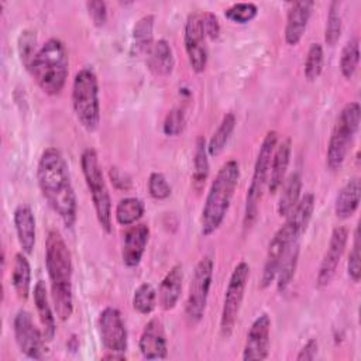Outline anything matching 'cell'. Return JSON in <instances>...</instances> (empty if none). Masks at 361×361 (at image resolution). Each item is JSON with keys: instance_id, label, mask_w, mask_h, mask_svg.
<instances>
[{"instance_id": "cell-1", "label": "cell", "mask_w": 361, "mask_h": 361, "mask_svg": "<svg viewBox=\"0 0 361 361\" xmlns=\"http://www.w3.org/2000/svg\"><path fill=\"white\" fill-rule=\"evenodd\" d=\"M37 182L42 197L65 227H73L78 219V199L68 164L58 148L49 147L42 151L37 165Z\"/></svg>"}, {"instance_id": "cell-2", "label": "cell", "mask_w": 361, "mask_h": 361, "mask_svg": "<svg viewBox=\"0 0 361 361\" xmlns=\"http://www.w3.org/2000/svg\"><path fill=\"white\" fill-rule=\"evenodd\" d=\"M45 268L55 313L62 322H65L73 313V267L71 251L58 230H49L47 234Z\"/></svg>"}, {"instance_id": "cell-3", "label": "cell", "mask_w": 361, "mask_h": 361, "mask_svg": "<svg viewBox=\"0 0 361 361\" xmlns=\"http://www.w3.org/2000/svg\"><path fill=\"white\" fill-rule=\"evenodd\" d=\"M240 180V164L226 161L217 171L207 190L200 214V234L209 237L223 224Z\"/></svg>"}, {"instance_id": "cell-4", "label": "cell", "mask_w": 361, "mask_h": 361, "mask_svg": "<svg viewBox=\"0 0 361 361\" xmlns=\"http://www.w3.org/2000/svg\"><path fill=\"white\" fill-rule=\"evenodd\" d=\"M27 71L45 94H59L69 75V58L65 44L59 38L47 39L38 48Z\"/></svg>"}, {"instance_id": "cell-5", "label": "cell", "mask_w": 361, "mask_h": 361, "mask_svg": "<svg viewBox=\"0 0 361 361\" xmlns=\"http://www.w3.org/2000/svg\"><path fill=\"white\" fill-rule=\"evenodd\" d=\"M276 144H278V133L271 130L265 134L259 145L258 155L254 164L251 182L245 195V206H244V216H243L244 228H251L258 219L259 204L264 196V190L268 185L271 159H272V154Z\"/></svg>"}, {"instance_id": "cell-6", "label": "cell", "mask_w": 361, "mask_h": 361, "mask_svg": "<svg viewBox=\"0 0 361 361\" xmlns=\"http://www.w3.org/2000/svg\"><path fill=\"white\" fill-rule=\"evenodd\" d=\"M80 168L85 178V183L92 197L94 207L96 219L100 228L110 234L113 230V217H111V197L109 193L107 183L99 162L97 152L93 148H86L80 154Z\"/></svg>"}, {"instance_id": "cell-7", "label": "cell", "mask_w": 361, "mask_h": 361, "mask_svg": "<svg viewBox=\"0 0 361 361\" xmlns=\"http://www.w3.org/2000/svg\"><path fill=\"white\" fill-rule=\"evenodd\" d=\"M72 109L79 124L89 133L97 130L100 124L99 82L92 68H82L72 82Z\"/></svg>"}, {"instance_id": "cell-8", "label": "cell", "mask_w": 361, "mask_h": 361, "mask_svg": "<svg viewBox=\"0 0 361 361\" xmlns=\"http://www.w3.org/2000/svg\"><path fill=\"white\" fill-rule=\"evenodd\" d=\"M360 120L361 107L357 102H350L341 109L327 144L326 165L329 171L337 172L341 169L354 135L360 128Z\"/></svg>"}, {"instance_id": "cell-9", "label": "cell", "mask_w": 361, "mask_h": 361, "mask_svg": "<svg viewBox=\"0 0 361 361\" xmlns=\"http://www.w3.org/2000/svg\"><path fill=\"white\" fill-rule=\"evenodd\" d=\"M214 262L210 255H204L199 259L193 269V275L189 283L188 298L185 303V319L189 326H197L206 312L209 292L213 281Z\"/></svg>"}, {"instance_id": "cell-10", "label": "cell", "mask_w": 361, "mask_h": 361, "mask_svg": "<svg viewBox=\"0 0 361 361\" xmlns=\"http://www.w3.org/2000/svg\"><path fill=\"white\" fill-rule=\"evenodd\" d=\"M250 272L251 269L248 262L240 261L230 275L220 314V333L224 338H228L234 331L244 300V292L247 288Z\"/></svg>"}, {"instance_id": "cell-11", "label": "cell", "mask_w": 361, "mask_h": 361, "mask_svg": "<svg viewBox=\"0 0 361 361\" xmlns=\"http://www.w3.org/2000/svg\"><path fill=\"white\" fill-rule=\"evenodd\" d=\"M300 237L302 235L299 234V231L296 230L293 223L286 217L285 223L275 231L274 237L271 238V241L268 244L265 262H264V268H262V275H261V281H259L261 289H267L268 286H271V283L275 281L276 272L279 269V265H281L285 254L288 252L290 245H293L295 243L299 241Z\"/></svg>"}, {"instance_id": "cell-12", "label": "cell", "mask_w": 361, "mask_h": 361, "mask_svg": "<svg viewBox=\"0 0 361 361\" xmlns=\"http://www.w3.org/2000/svg\"><path fill=\"white\" fill-rule=\"evenodd\" d=\"M207 37L203 27V14L190 13L185 23L183 44L189 65L195 73H202L207 65Z\"/></svg>"}, {"instance_id": "cell-13", "label": "cell", "mask_w": 361, "mask_h": 361, "mask_svg": "<svg viewBox=\"0 0 361 361\" xmlns=\"http://www.w3.org/2000/svg\"><path fill=\"white\" fill-rule=\"evenodd\" d=\"M13 331L16 343L25 357L31 360L44 358L47 340L44 333L34 324L32 317L27 310L21 309L17 312L13 320Z\"/></svg>"}, {"instance_id": "cell-14", "label": "cell", "mask_w": 361, "mask_h": 361, "mask_svg": "<svg viewBox=\"0 0 361 361\" xmlns=\"http://www.w3.org/2000/svg\"><path fill=\"white\" fill-rule=\"evenodd\" d=\"M99 334L106 351L124 354L128 348V334L118 309L104 307L99 314Z\"/></svg>"}, {"instance_id": "cell-15", "label": "cell", "mask_w": 361, "mask_h": 361, "mask_svg": "<svg viewBox=\"0 0 361 361\" xmlns=\"http://www.w3.org/2000/svg\"><path fill=\"white\" fill-rule=\"evenodd\" d=\"M348 233L350 231L345 226H337L333 228L329 240V245L319 265V271L316 276L317 288H326L333 281L348 241Z\"/></svg>"}, {"instance_id": "cell-16", "label": "cell", "mask_w": 361, "mask_h": 361, "mask_svg": "<svg viewBox=\"0 0 361 361\" xmlns=\"http://www.w3.org/2000/svg\"><path fill=\"white\" fill-rule=\"evenodd\" d=\"M271 317L267 313L259 314L251 324L243 348L244 361H262L269 355L271 347Z\"/></svg>"}, {"instance_id": "cell-17", "label": "cell", "mask_w": 361, "mask_h": 361, "mask_svg": "<svg viewBox=\"0 0 361 361\" xmlns=\"http://www.w3.org/2000/svg\"><path fill=\"white\" fill-rule=\"evenodd\" d=\"M149 241V227L145 223H135L128 226L123 235V245H121V259L123 264L128 268L137 267L145 248Z\"/></svg>"}, {"instance_id": "cell-18", "label": "cell", "mask_w": 361, "mask_h": 361, "mask_svg": "<svg viewBox=\"0 0 361 361\" xmlns=\"http://www.w3.org/2000/svg\"><path fill=\"white\" fill-rule=\"evenodd\" d=\"M138 348L147 360H165L168 357V343L164 324L159 319H151L142 329Z\"/></svg>"}, {"instance_id": "cell-19", "label": "cell", "mask_w": 361, "mask_h": 361, "mask_svg": "<svg viewBox=\"0 0 361 361\" xmlns=\"http://www.w3.org/2000/svg\"><path fill=\"white\" fill-rule=\"evenodd\" d=\"M314 3L313 1H295L290 3V7L286 14L285 25V41L288 45L295 47L302 39L309 20L312 17Z\"/></svg>"}, {"instance_id": "cell-20", "label": "cell", "mask_w": 361, "mask_h": 361, "mask_svg": "<svg viewBox=\"0 0 361 361\" xmlns=\"http://www.w3.org/2000/svg\"><path fill=\"white\" fill-rule=\"evenodd\" d=\"M14 228L18 244L27 255L32 254L35 247V216L28 204H20L16 207L13 214Z\"/></svg>"}, {"instance_id": "cell-21", "label": "cell", "mask_w": 361, "mask_h": 361, "mask_svg": "<svg viewBox=\"0 0 361 361\" xmlns=\"http://www.w3.org/2000/svg\"><path fill=\"white\" fill-rule=\"evenodd\" d=\"M183 283V268L180 264H175L162 278L157 296L158 303L164 310H172L179 302Z\"/></svg>"}, {"instance_id": "cell-22", "label": "cell", "mask_w": 361, "mask_h": 361, "mask_svg": "<svg viewBox=\"0 0 361 361\" xmlns=\"http://www.w3.org/2000/svg\"><path fill=\"white\" fill-rule=\"evenodd\" d=\"M290 154H292V141L290 138L283 140L281 144H276L272 159H271V166H269V178H268V190L269 193H276L286 176V171L290 162Z\"/></svg>"}, {"instance_id": "cell-23", "label": "cell", "mask_w": 361, "mask_h": 361, "mask_svg": "<svg viewBox=\"0 0 361 361\" xmlns=\"http://www.w3.org/2000/svg\"><path fill=\"white\" fill-rule=\"evenodd\" d=\"M361 199V182L360 178L354 176L348 179L338 190L334 202V213L337 219L347 220L358 209Z\"/></svg>"}, {"instance_id": "cell-24", "label": "cell", "mask_w": 361, "mask_h": 361, "mask_svg": "<svg viewBox=\"0 0 361 361\" xmlns=\"http://www.w3.org/2000/svg\"><path fill=\"white\" fill-rule=\"evenodd\" d=\"M34 305L37 309V314L39 319V323L42 326V333L47 341H51L55 337L56 333V323H55V316L52 312V307L49 305V298H48V290L47 285L44 281H37L34 285Z\"/></svg>"}, {"instance_id": "cell-25", "label": "cell", "mask_w": 361, "mask_h": 361, "mask_svg": "<svg viewBox=\"0 0 361 361\" xmlns=\"http://www.w3.org/2000/svg\"><path fill=\"white\" fill-rule=\"evenodd\" d=\"M147 66L157 76H168L175 66V58L169 42L164 38L154 42L147 55Z\"/></svg>"}, {"instance_id": "cell-26", "label": "cell", "mask_w": 361, "mask_h": 361, "mask_svg": "<svg viewBox=\"0 0 361 361\" xmlns=\"http://www.w3.org/2000/svg\"><path fill=\"white\" fill-rule=\"evenodd\" d=\"M281 195L276 206V212L281 217H288L289 213L293 210L296 203L300 199L302 192V178L299 172L290 173L288 178H285L282 186H281Z\"/></svg>"}, {"instance_id": "cell-27", "label": "cell", "mask_w": 361, "mask_h": 361, "mask_svg": "<svg viewBox=\"0 0 361 361\" xmlns=\"http://www.w3.org/2000/svg\"><path fill=\"white\" fill-rule=\"evenodd\" d=\"M25 255V252H17L14 255L11 271V285L20 300L28 299L31 288V267Z\"/></svg>"}, {"instance_id": "cell-28", "label": "cell", "mask_w": 361, "mask_h": 361, "mask_svg": "<svg viewBox=\"0 0 361 361\" xmlns=\"http://www.w3.org/2000/svg\"><path fill=\"white\" fill-rule=\"evenodd\" d=\"M154 16L145 14L133 27V48L135 54L147 56L154 45Z\"/></svg>"}, {"instance_id": "cell-29", "label": "cell", "mask_w": 361, "mask_h": 361, "mask_svg": "<svg viewBox=\"0 0 361 361\" xmlns=\"http://www.w3.org/2000/svg\"><path fill=\"white\" fill-rule=\"evenodd\" d=\"M210 166H209V154H207V144L203 137L196 140L195 154H193V172H192V185L193 188L200 192L209 178Z\"/></svg>"}, {"instance_id": "cell-30", "label": "cell", "mask_w": 361, "mask_h": 361, "mask_svg": "<svg viewBox=\"0 0 361 361\" xmlns=\"http://www.w3.org/2000/svg\"><path fill=\"white\" fill-rule=\"evenodd\" d=\"M235 116L233 113H226L219 124V127L216 128V131L213 133V135L210 137L209 142H207V154L209 157H217L223 152V149L226 148L234 128H235Z\"/></svg>"}, {"instance_id": "cell-31", "label": "cell", "mask_w": 361, "mask_h": 361, "mask_svg": "<svg viewBox=\"0 0 361 361\" xmlns=\"http://www.w3.org/2000/svg\"><path fill=\"white\" fill-rule=\"evenodd\" d=\"M145 212V206L144 202L138 197H124L121 199L114 210V217L116 221L120 226H131L135 224L144 214Z\"/></svg>"}, {"instance_id": "cell-32", "label": "cell", "mask_w": 361, "mask_h": 361, "mask_svg": "<svg viewBox=\"0 0 361 361\" xmlns=\"http://www.w3.org/2000/svg\"><path fill=\"white\" fill-rule=\"evenodd\" d=\"M299 241L295 243L293 245H290V248L288 250V252L285 254L279 269L276 272V289L279 292H283L292 282V279L295 278V272L298 268V262H299Z\"/></svg>"}, {"instance_id": "cell-33", "label": "cell", "mask_w": 361, "mask_h": 361, "mask_svg": "<svg viewBox=\"0 0 361 361\" xmlns=\"http://www.w3.org/2000/svg\"><path fill=\"white\" fill-rule=\"evenodd\" d=\"M314 203H316L314 195L307 192L303 196H300L299 202L296 203V206L288 216V219L293 223V226L296 227V230L299 231L300 235L306 231V228L312 220V216L314 212Z\"/></svg>"}, {"instance_id": "cell-34", "label": "cell", "mask_w": 361, "mask_h": 361, "mask_svg": "<svg viewBox=\"0 0 361 361\" xmlns=\"http://www.w3.org/2000/svg\"><path fill=\"white\" fill-rule=\"evenodd\" d=\"M360 63V39L357 37L350 38L341 49L340 55V72L344 79L350 80Z\"/></svg>"}, {"instance_id": "cell-35", "label": "cell", "mask_w": 361, "mask_h": 361, "mask_svg": "<svg viewBox=\"0 0 361 361\" xmlns=\"http://www.w3.org/2000/svg\"><path fill=\"white\" fill-rule=\"evenodd\" d=\"M158 303L155 288L149 282H142L137 286L133 295V307L140 314H149L154 312Z\"/></svg>"}, {"instance_id": "cell-36", "label": "cell", "mask_w": 361, "mask_h": 361, "mask_svg": "<svg viewBox=\"0 0 361 361\" xmlns=\"http://www.w3.org/2000/svg\"><path fill=\"white\" fill-rule=\"evenodd\" d=\"M343 31V20L340 13V1H331L329 4V13L326 20V28H324V41L329 47H334Z\"/></svg>"}, {"instance_id": "cell-37", "label": "cell", "mask_w": 361, "mask_h": 361, "mask_svg": "<svg viewBox=\"0 0 361 361\" xmlns=\"http://www.w3.org/2000/svg\"><path fill=\"white\" fill-rule=\"evenodd\" d=\"M323 62H324L323 47L319 42L312 44L307 49L306 59H305V68H303L305 78L309 82H314L320 76V73L323 71Z\"/></svg>"}, {"instance_id": "cell-38", "label": "cell", "mask_w": 361, "mask_h": 361, "mask_svg": "<svg viewBox=\"0 0 361 361\" xmlns=\"http://www.w3.org/2000/svg\"><path fill=\"white\" fill-rule=\"evenodd\" d=\"M17 51L21 63L25 66V69L30 68L38 48H37V34L35 31L25 28L20 32L17 39Z\"/></svg>"}, {"instance_id": "cell-39", "label": "cell", "mask_w": 361, "mask_h": 361, "mask_svg": "<svg viewBox=\"0 0 361 361\" xmlns=\"http://www.w3.org/2000/svg\"><path fill=\"white\" fill-rule=\"evenodd\" d=\"M258 14V7L254 3H235L224 10V17L235 24H247Z\"/></svg>"}, {"instance_id": "cell-40", "label": "cell", "mask_w": 361, "mask_h": 361, "mask_svg": "<svg viewBox=\"0 0 361 361\" xmlns=\"http://www.w3.org/2000/svg\"><path fill=\"white\" fill-rule=\"evenodd\" d=\"M360 230H358V224L355 226L354 230V241H353V248L348 254V259H347V275L351 279V282L358 283L360 278H361V265H360Z\"/></svg>"}, {"instance_id": "cell-41", "label": "cell", "mask_w": 361, "mask_h": 361, "mask_svg": "<svg viewBox=\"0 0 361 361\" xmlns=\"http://www.w3.org/2000/svg\"><path fill=\"white\" fill-rule=\"evenodd\" d=\"M148 192L151 197L157 200H164L171 196V185L161 172H151L148 176Z\"/></svg>"}, {"instance_id": "cell-42", "label": "cell", "mask_w": 361, "mask_h": 361, "mask_svg": "<svg viewBox=\"0 0 361 361\" xmlns=\"http://www.w3.org/2000/svg\"><path fill=\"white\" fill-rule=\"evenodd\" d=\"M185 128V114L180 109H171L164 120L162 131L168 137L179 135Z\"/></svg>"}, {"instance_id": "cell-43", "label": "cell", "mask_w": 361, "mask_h": 361, "mask_svg": "<svg viewBox=\"0 0 361 361\" xmlns=\"http://www.w3.org/2000/svg\"><path fill=\"white\" fill-rule=\"evenodd\" d=\"M87 14L96 27H103L107 21V6L104 1L92 0L86 3Z\"/></svg>"}, {"instance_id": "cell-44", "label": "cell", "mask_w": 361, "mask_h": 361, "mask_svg": "<svg viewBox=\"0 0 361 361\" xmlns=\"http://www.w3.org/2000/svg\"><path fill=\"white\" fill-rule=\"evenodd\" d=\"M203 27L206 37L210 39H217L220 35V24L219 18L213 13H204L203 14Z\"/></svg>"}, {"instance_id": "cell-45", "label": "cell", "mask_w": 361, "mask_h": 361, "mask_svg": "<svg viewBox=\"0 0 361 361\" xmlns=\"http://www.w3.org/2000/svg\"><path fill=\"white\" fill-rule=\"evenodd\" d=\"M319 351V343L316 338H309L305 345L299 350L296 355V361H312L316 358Z\"/></svg>"}, {"instance_id": "cell-46", "label": "cell", "mask_w": 361, "mask_h": 361, "mask_svg": "<svg viewBox=\"0 0 361 361\" xmlns=\"http://www.w3.org/2000/svg\"><path fill=\"white\" fill-rule=\"evenodd\" d=\"M110 179H111V183H113L117 189H120V190H128V189L131 188V185H133L131 178H130L126 172L120 171V169L116 168V166L110 169Z\"/></svg>"}, {"instance_id": "cell-47", "label": "cell", "mask_w": 361, "mask_h": 361, "mask_svg": "<svg viewBox=\"0 0 361 361\" xmlns=\"http://www.w3.org/2000/svg\"><path fill=\"white\" fill-rule=\"evenodd\" d=\"M68 348L72 350V351H75V350L79 348V340L76 338V336H72V337L69 338V341H68Z\"/></svg>"}]
</instances>
